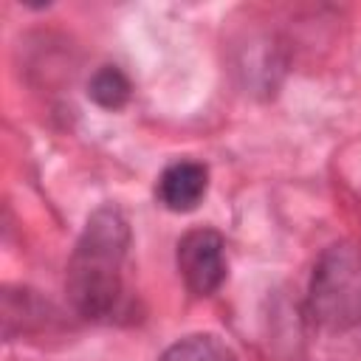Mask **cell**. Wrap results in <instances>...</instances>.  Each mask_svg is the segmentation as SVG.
Listing matches in <instances>:
<instances>
[{
  "instance_id": "1",
  "label": "cell",
  "mask_w": 361,
  "mask_h": 361,
  "mask_svg": "<svg viewBox=\"0 0 361 361\" xmlns=\"http://www.w3.org/2000/svg\"><path fill=\"white\" fill-rule=\"evenodd\" d=\"M130 248V223L113 203L99 206L68 259L65 293L71 307L85 319H107L116 313L124 290V259Z\"/></svg>"
},
{
  "instance_id": "2",
  "label": "cell",
  "mask_w": 361,
  "mask_h": 361,
  "mask_svg": "<svg viewBox=\"0 0 361 361\" xmlns=\"http://www.w3.org/2000/svg\"><path fill=\"white\" fill-rule=\"evenodd\" d=\"M310 319L330 333L361 324V245H327L310 274L307 288Z\"/></svg>"
},
{
  "instance_id": "5",
  "label": "cell",
  "mask_w": 361,
  "mask_h": 361,
  "mask_svg": "<svg viewBox=\"0 0 361 361\" xmlns=\"http://www.w3.org/2000/svg\"><path fill=\"white\" fill-rule=\"evenodd\" d=\"M158 361H240L237 353L212 333H195L175 341Z\"/></svg>"
},
{
  "instance_id": "4",
  "label": "cell",
  "mask_w": 361,
  "mask_h": 361,
  "mask_svg": "<svg viewBox=\"0 0 361 361\" xmlns=\"http://www.w3.org/2000/svg\"><path fill=\"white\" fill-rule=\"evenodd\" d=\"M206 189L209 169L200 161H175L161 172L155 195L169 212H192L206 197Z\"/></svg>"
},
{
  "instance_id": "6",
  "label": "cell",
  "mask_w": 361,
  "mask_h": 361,
  "mask_svg": "<svg viewBox=\"0 0 361 361\" xmlns=\"http://www.w3.org/2000/svg\"><path fill=\"white\" fill-rule=\"evenodd\" d=\"M130 93H133V85L116 65H102L87 82V96L104 110L124 107L130 102Z\"/></svg>"
},
{
  "instance_id": "3",
  "label": "cell",
  "mask_w": 361,
  "mask_h": 361,
  "mask_svg": "<svg viewBox=\"0 0 361 361\" xmlns=\"http://www.w3.org/2000/svg\"><path fill=\"white\" fill-rule=\"evenodd\" d=\"M178 274L189 293L212 296L226 282V240L209 226L189 228L178 240Z\"/></svg>"
}]
</instances>
